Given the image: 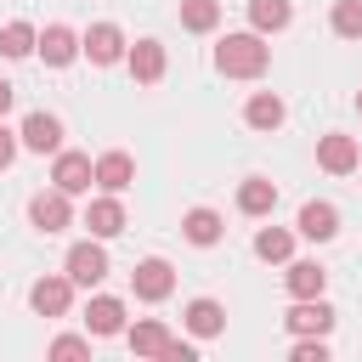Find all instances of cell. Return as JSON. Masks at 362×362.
Listing matches in <instances>:
<instances>
[{
  "label": "cell",
  "mask_w": 362,
  "mask_h": 362,
  "mask_svg": "<svg viewBox=\"0 0 362 362\" xmlns=\"http://www.w3.org/2000/svg\"><path fill=\"white\" fill-rule=\"evenodd\" d=\"M124 62H130L136 85H158V79H164V62H170V57H164V45H158V40H136V45L124 51Z\"/></svg>",
  "instance_id": "obj_11"
},
{
  "label": "cell",
  "mask_w": 362,
  "mask_h": 362,
  "mask_svg": "<svg viewBox=\"0 0 362 362\" xmlns=\"http://www.w3.org/2000/svg\"><path fill=\"white\" fill-rule=\"evenodd\" d=\"M85 226H90V238H119V232H124V204H119V192H102V198H90V209H85Z\"/></svg>",
  "instance_id": "obj_12"
},
{
  "label": "cell",
  "mask_w": 362,
  "mask_h": 362,
  "mask_svg": "<svg viewBox=\"0 0 362 362\" xmlns=\"http://www.w3.org/2000/svg\"><path fill=\"white\" fill-rule=\"evenodd\" d=\"M28 221H34V232H62V226H74V204H68V192L62 187H51V192H34L28 198Z\"/></svg>",
  "instance_id": "obj_5"
},
{
  "label": "cell",
  "mask_w": 362,
  "mask_h": 362,
  "mask_svg": "<svg viewBox=\"0 0 362 362\" xmlns=\"http://www.w3.org/2000/svg\"><path fill=\"white\" fill-rule=\"evenodd\" d=\"M356 113H362V90H356Z\"/></svg>",
  "instance_id": "obj_33"
},
{
  "label": "cell",
  "mask_w": 362,
  "mask_h": 362,
  "mask_svg": "<svg viewBox=\"0 0 362 362\" xmlns=\"http://www.w3.org/2000/svg\"><path fill=\"white\" fill-rule=\"evenodd\" d=\"M90 181H96L90 153H57V164H51V187H62V192L74 198V192H90Z\"/></svg>",
  "instance_id": "obj_8"
},
{
  "label": "cell",
  "mask_w": 362,
  "mask_h": 362,
  "mask_svg": "<svg viewBox=\"0 0 362 362\" xmlns=\"http://www.w3.org/2000/svg\"><path fill=\"white\" fill-rule=\"evenodd\" d=\"M339 232V209L334 204H322V198H311L305 209H300V238H311V243H328Z\"/></svg>",
  "instance_id": "obj_18"
},
{
  "label": "cell",
  "mask_w": 362,
  "mask_h": 362,
  "mask_svg": "<svg viewBox=\"0 0 362 362\" xmlns=\"http://www.w3.org/2000/svg\"><path fill=\"white\" fill-rule=\"evenodd\" d=\"M187 334H198V339L226 334V305H221V300H192V305H187Z\"/></svg>",
  "instance_id": "obj_20"
},
{
  "label": "cell",
  "mask_w": 362,
  "mask_h": 362,
  "mask_svg": "<svg viewBox=\"0 0 362 362\" xmlns=\"http://www.w3.org/2000/svg\"><path fill=\"white\" fill-rule=\"evenodd\" d=\"M158 362H198V345H187V339H170Z\"/></svg>",
  "instance_id": "obj_30"
},
{
  "label": "cell",
  "mask_w": 362,
  "mask_h": 362,
  "mask_svg": "<svg viewBox=\"0 0 362 362\" xmlns=\"http://www.w3.org/2000/svg\"><path fill=\"white\" fill-rule=\"evenodd\" d=\"M124 339H130V351H136V356H164V345H170L175 334H170L158 317H141V322H136Z\"/></svg>",
  "instance_id": "obj_22"
},
{
  "label": "cell",
  "mask_w": 362,
  "mask_h": 362,
  "mask_svg": "<svg viewBox=\"0 0 362 362\" xmlns=\"http://www.w3.org/2000/svg\"><path fill=\"white\" fill-rule=\"evenodd\" d=\"M283 328L288 334H328L334 328V305H322V294L317 300H294V311L283 317Z\"/></svg>",
  "instance_id": "obj_14"
},
{
  "label": "cell",
  "mask_w": 362,
  "mask_h": 362,
  "mask_svg": "<svg viewBox=\"0 0 362 362\" xmlns=\"http://www.w3.org/2000/svg\"><path fill=\"white\" fill-rule=\"evenodd\" d=\"M79 51H85V45H79V34H74L68 23H45V34H40V57H45V68H68Z\"/></svg>",
  "instance_id": "obj_10"
},
{
  "label": "cell",
  "mask_w": 362,
  "mask_h": 362,
  "mask_svg": "<svg viewBox=\"0 0 362 362\" xmlns=\"http://www.w3.org/2000/svg\"><path fill=\"white\" fill-rule=\"evenodd\" d=\"M294 362H328L322 334H317V339H311V334H300V339H294Z\"/></svg>",
  "instance_id": "obj_28"
},
{
  "label": "cell",
  "mask_w": 362,
  "mask_h": 362,
  "mask_svg": "<svg viewBox=\"0 0 362 362\" xmlns=\"http://www.w3.org/2000/svg\"><path fill=\"white\" fill-rule=\"evenodd\" d=\"M79 45H85V57H90L96 68H107V62H119V57L130 51V45H124V28H119V23H90Z\"/></svg>",
  "instance_id": "obj_7"
},
{
  "label": "cell",
  "mask_w": 362,
  "mask_h": 362,
  "mask_svg": "<svg viewBox=\"0 0 362 362\" xmlns=\"http://www.w3.org/2000/svg\"><path fill=\"white\" fill-rule=\"evenodd\" d=\"M283 113H288V107H283L277 90H255V96L243 102V124H249V130H277Z\"/></svg>",
  "instance_id": "obj_16"
},
{
  "label": "cell",
  "mask_w": 362,
  "mask_h": 362,
  "mask_svg": "<svg viewBox=\"0 0 362 362\" xmlns=\"http://www.w3.org/2000/svg\"><path fill=\"white\" fill-rule=\"evenodd\" d=\"M17 147H23V136L0 124V170H11V158H17Z\"/></svg>",
  "instance_id": "obj_31"
},
{
  "label": "cell",
  "mask_w": 362,
  "mask_h": 362,
  "mask_svg": "<svg viewBox=\"0 0 362 362\" xmlns=\"http://www.w3.org/2000/svg\"><path fill=\"white\" fill-rule=\"evenodd\" d=\"M62 266H68L74 288H96V283L107 277V249H102V238H85V243H74Z\"/></svg>",
  "instance_id": "obj_4"
},
{
  "label": "cell",
  "mask_w": 362,
  "mask_h": 362,
  "mask_svg": "<svg viewBox=\"0 0 362 362\" xmlns=\"http://www.w3.org/2000/svg\"><path fill=\"white\" fill-rule=\"evenodd\" d=\"M238 209H243V215H272V209H277V181L249 175V181L238 187Z\"/></svg>",
  "instance_id": "obj_21"
},
{
  "label": "cell",
  "mask_w": 362,
  "mask_h": 362,
  "mask_svg": "<svg viewBox=\"0 0 362 362\" xmlns=\"http://www.w3.org/2000/svg\"><path fill=\"white\" fill-rule=\"evenodd\" d=\"M249 23H255L260 34H283V28L294 23V6H288V0H249Z\"/></svg>",
  "instance_id": "obj_23"
},
{
  "label": "cell",
  "mask_w": 362,
  "mask_h": 362,
  "mask_svg": "<svg viewBox=\"0 0 362 362\" xmlns=\"http://www.w3.org/2000/svg\"><path fill=\"white\" fill-rule=\"evenodd\" d=\"M17 136H23V147H28V153H62V119H57V113H45V107H40V113H28Z\"/></svg>",
  "instance_id": "obj_9"
},
{
  "label": "cell",
  "mask_w": 362,
  "mask_h": 362,
  "mask_svg": "<svg viewBox=\"0 0 362 362\" xmlns=\"http://www.w3.org/2000/svg\"><path fill=\"white\" fill-rule=\"evenodd\" d=\"M181 232H187V243H198V249H209V243H221V232H226V221H221V209H187L181 215Z\"/></svg>",
  "instance_id": "obj_19"
},
{
  "label": "cell",
  "mask_w": 362,
  "mask_h": 362,
  "mask_svg": "<svg viewBox=\"0 0 362 362\" xmlns=\"http://www.w3.org/2000/svg\"><path fill=\"white\" fill-rule=\"evenodd\" d=\"M255 255H260V260H288V255H294V232L260 226V232H255Z\"/></svg>",
  "instance_id": "obj_25"
},
{
  "label": "cell",
  "mask_w": 362,
  "mask_h": 362,
  "mask_svg": "<svg viewBox=\"0 0 362 362\" xmlns=\"http://www.w3.org/2000/svg\"><path fill=\"white\" fill-rule=\"evenodd\" d=\"M51 356H90V339H79V334H57V339H51Z\"/></svg>",
  "instance_id": "obj_29"
},
{
  "label": "cell",
  "mask_w": 362,
  "mask_h": 362,
  "mask_svg": "<svg viewBox=\"0 0 362 362\" xmlns=\"http://www.w3.org/2000/svg\"><path fill=\"white\" fill-rule=\"evenodd\" d=\"M28 305H34V317H68V305H74V277L62 272V277H40L34 288H28Z\"/></svg>",
  "instance_id": "obj_6"
},
{
  "label": "cell",
  "mask_w": 362,
  "mask_h": 362,
  "mask_svg": "<svg viewBox=\"0 0 362 362\" xmlns=\"http://www.w3.org/2000/svg\"><path fill=\"white\" fill-rule=\"evenodd\" d=\"M283 288H288L294 300H317V294L328 288V272H322L317 260H288V272H283Z\"/></svg>",
  "instance_id": "obj_15"
},
{
  "label": "cell",
  "mask_w": 362,
  "mask_h": 362,
  "mask_svg": "<svg viewBox=\"0 0 362 362\" xmlns=\"http://www.w3.org/2000/svg\"><path fill=\"white\" fill-rule=\"evenodd\" d=\"M130 181H136V158H130V153L113 147V153L96 158V187H102V192H124Z\"/></svg>",
  "instance_id": "obj_17"
},
{
  "label": "cell",
  "mask_w": 362,
  "mask_h": 362,
  "mask_svg": "<svg viewBox=\"0 0 362 362\" xmlns=\"http://www.w3.org/2000/svg\"><path fill=\"white\" fill-rule=\"evenodd\" d=\"M28 51H40V34L28 23H6L0 28V57H28Z\"/></svg>",
  "instance_id": "obj_26"
},
{
  "label": "cell",
  "mask_w": 362,
  "mask_h": 362,
  "mask_svg": "<svg viewBox=\"0 0 362 362\" xmlns=\"http://www.w3.org/2000/svg\"><path fill=\"white\" fill-rule=\"evenodd\" d=\"M175 17H181V28H187V34H209V28L221 23V0H181V6H175Z\"/></svg>",
  "instance_id": "obj_24"
},
{
  "label": "cell",
  "mask_w": 362,
  "mask_h": 362,
  "mask_svg": "<svg viewBox=\"0 0 362 362\" xmlns=\"http://www.w3.org/2000/svg\"><path fill=\"white\" fill-rule=\"evenodd\" d=\"M11 102H17V90H11V79H0V119L11 113Z\"/></svg>",
  "instance_id": "obj_32"
},
{
  "label": "cell",
  "mask_w": 362,
  "mask_h": 362,
  "mask_svg": "<svg viewBox=\"0 0 362 362\" xmlns=\"http://www.w3.org/2000/svg\"><path fill=\"white\" fill-rule=\"evenodd\" d=\"M85 328H90L96 339H113V334H124V300H113V294H96V300L85 305Z\"/></svg>",
  "instance_id": "obj_13"
},
{
  "label": "cell",
  "mask_w": 362,
  "mask_h": 362,
  "mask_svg": "<svg viewBox=\"0 0 362 362\" xmlns=\"http://www.w3.org/2000/svg\"><path fill=\"white\" fill-rule=\"evenodd\" d=\"M317 164H322L328 175H356V170H362V147H356V136H345V130L317 136Z\"/></svg>",
  "instance_id": "obj_3"
},
{
  "label": "cell",
  "mask_w": 362,
  "mask_h": 362,
  "mask_svg": "<svg viewBox=\"0 0 362 362\" xmlns=\"http://www.w3.org/2000/svg\"><path fill=\"white\" fill-rule=\"evenodd\" d=\"M130 288H136V300L158 305V300H170V294H175V266H170V260H158V255H147V260H136Z\"/></svg>",
  "instance_id": "obj_2"
},
{
  "label": "cell",
  "mask_w": 362,
  "mask_h": 362,
  "mask_svg": "<svg viewBox=\"0 0 362 362\" xmlns=\"http://www.w3.org/2000/svg\"><path fill=\"white\" fill-rule=\"evenodd\" d=\"M334 34L339 40H362V0H334Z\"/></svg>",
  "instance_id": "obj_27"
},
{
  "label": "cell",
  "mask_w": 362,
  "mask_h": 362,
  "mask_svg": "<svg viewBox=\"0 0 362 362\" xmlns=\"http://www.w3.org/2000/svg\"><path fill=\"white\" fill-rule=\"evenodd\" d=\"M215 68H221L226 79H260V74L272 68V45H266V34H260V28H249V34H226V40L215 45Z\"/></svg>",
  "instance_id": "obj_1"
}]
</instances>
